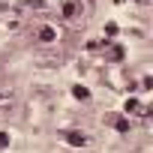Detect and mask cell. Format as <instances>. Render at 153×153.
Masks as SVG:
<instances>
[{"label":"cell","instance_id":"cell-10","mask_svg":"<svg viewBox=\"0 0 153 153\" xmlns=\"http://www.w3.org/2000/svg\"><path fill=\"white\" fill-rule=\"evenodd\" d=\"M138 3H147V0H138Z\"/></svg>","mask_w":153,"mask_h":153},{"label":"cell","instance_id":"cell-1","mask_svg":"<svg viewBox=\"0 0 153 153\" xmlns=\"http://www.w3.org/2000/svg\"><path fill=\"white\" fill-rule=\"evenodd\" d=\"M66 144H72V147H84V144H87V135H84V132H66Z\"/></svg>","mask_w":153,"mask_h":153},{"label":"cell","instance_id":"cell-2","mask_svg":"<svg viewBox=\"0 0 153 153\" xmlns=\"http://www.w3.org/2000/svg\"><path fill=\"white\" fill-rule=\"evenodd\" d=\"M39 39H42V42H54V39H57V30H54V27H42V30H39Z\"/></svg>","mask_w":153,"mask_h":153},{"label":"cell","instance_id":"cell-3","mask_svg":"<svg viewBox=\"0 0 153 153\" xmlns=\"http://www.w3.org/2000/svg\"><path fill=\"white\" fill-rule=\"evenodd\" d=\"M114 129H117L120 135H126V132H129V117H117V120H114Z\"/></svg>","mask_w":153,"mask_h":153},{"label":"cell","instance_id":"cell-6","mask_svg":"<svg viewBox=\"0 0 153 153\" xmlns=\"http://www.w3.org/2000/svg\"><path fill=\"white\" fill-rule=\"evenodd\" d=\"M111 60H123V48H120V45L111 48Z\"/></svg>","mask_w":153,"mask_h":153},{"label":"cell","instance_id":"cell-8","mask_svg":"<svg viewBox=\"0 0 153 153\" xmlns=\"http://www.w3.org/2000/svg\"><path fill=\"white\" fill-rule=\"evenodd\" d=\"M63 15L72 18V15H75V3H66V6H63Z\"/></svg>","mask_w":153,"mask_h":153},{"label":"cell","instance_id":"cell-9","mask_svg":"<svg viewBox=\"0 0 153 153\" xmlns=\"http://www.w3.org/2000/svg\"><path fill=\"white\" fill-rule=\"evenodd\" d=\"M105 36H117V24H114V21L105 24Z\"/></svg>","mask_w":153,"mask_h":153},{"label":"cell","instance_id":"cell-4","mask_svg":"<svg viewBox=\"0 0 153 153\" xmlns=\"http://www.w3.org/2000/svg\"><path fill=\"white\" fill-rule=\"evenodd\" d=\"M72 93H75V99H90V90L81 87V84H78V87H72Z\"/></svg>","mask_w":153,"mask_h":153},{"label":"cell","instance_id":"cell-5","mask_svg":"<svg viewBox=\"0 0 153 153\" xmlns=\"http://www.w3.org/2000/svg\"><path fill=\"white\" fill-rule=\"evenodd\" d=\"M126 111H144L141 105H138V99H126V105H123Z\"/></svg>","mask_w":153,"mask_h":153},{"label":"cell","instance_id":"cell-7","mask_svg":"<svg viewBox=\"0 0 153 153\" xmlns=\"http://www.w3.org/2000/svg\"><path fill=\"white\" fill-rule=\"evenodd\" d=\"M9 147V132H0V150Z\"/></svg>","mask_w":153,"mask_h":153}]
</instances>
